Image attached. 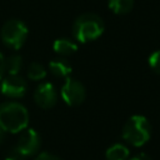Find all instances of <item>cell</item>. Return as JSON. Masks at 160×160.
Masks as SVG:
<instances>
[{
	"instance_id": "6da1fadb",
	"label": "cell",
	"mask_w": 160,
	"mask_h": 160,
	"mask_svg": "<svg viewBox=\"0 0 160 160\" xmlns=\"http://www.w3.org/2000/svg\"><path fill=\"white\" fill-rule=\"evenodd\" d=\"M29 124V112L24 105L16 101L0 104V125L5 131L20 132Z\"/></svg>"
},
{
	"instance_id": "7a4b0ae2",
	"label": "cell",
	"mask_w": 160,
	"mask_h": 160,
	"mask_svg": "<svg viewBox=\"0 0 160 160\" xmlns=\"http://www.w3.org/2000/svg\"><path fill=\"white\" fill-rule=\"evenodd\" d=\"M102 19L92 12L80 15L72 25V35L79 42H88L96 40L104 32Z\"/></svg>"
},
{
	"instance_id": "3957f363",
	"label": "cell",
	"mask_w": 160,
	"mask_h": 160,
	"mask_svg": "<svg viewBox=\"0 0 160 160\" xmlns=\"http://www.w3.org/2000/svg\"><path fill=\"white\" fill-rule=\"evenodd\" d=\"M151 136V125L142 115L131 116L122 128V139L134 146H141Z\"/></svg>"
},
{
	"instance_id": "277c9868",
	"label": "cell",
	"mask_w": 160,
	"mask_h": 160,
	"mask_svg": "<svg viewBox=\"0 0 160 160\" xmlns=\"http://www.w3.org/2000/svg\"><path fill=\"white\" fill-rule=\"evenodd\" d=\"M1 40L2 42L14 50L20 49L28 38V28L26 25L18 19L8 20L1 28Z\"/></svg>"
},
{
	"instance_id": "5b68a950",
	"label": "cell",
	"mask_w": 160,
	"mask_h": 160,
	"mask_svg": "<svg viewBox=\"0 0 160 160\" xmlns=\"http://www.w3.org/2000/svg\"><path fill=\"white\" fill-rule=\"evenodd\" d=\"M60 95L69 106H78L85 100L86 91L79 80L66 78V81L61 86Z\"/></svg>"
},
{
	"instance_id": "8992f818",
	"label": "cell",
	"mask_w": 160,
	"mask_h": 160,
	"mask_svg": "<svg viewBox=\"0 0 160 160\" xmlns=\"http://www.w3.org/2000/svg\"><path fill=\"white\" fill-rule=\"evenodd\" d=\"M40 145H41V139L39 132L35 131L34 129H25L21 131V135L18 139L15 150L26 158L36 154L40 149Z\"/></svg>"
},
{
	"instance_id": "52a82bcc",
	"label": "cell",
	"mask_w": 160,
	"mask_h": 160,
	"mask_svg": "<svg viewBox=\"0 0 160 160\" xmlns=\"http://www.w3.org/2000/svg\"><path fill=\"white\" fill-rule=\"evenodd\" d=\"M0 92L8 98H22L26 92V82L20 75H8L0 80Z\"/></svg>"
},
{
	"instance_id": "ba28073f",
	"label": "cell",
	"mask_w": 160,
	"mask_h": 160,
	"mask_svg": "<svg viewBox=\"0 0 160 160\" xmlns=\"http://www.w3.org/2000/svg\"><path fill=\"white\" fill-rule=\"evenodd\" d=\"M34 100L41 109H50L52 108L58 101V94L56 89L51 82H42L40 84L35 92H34Z\"/></svg>"
},
{
	"instance_id": "9c48e42d",
	"label": "cell",
	"mask_w": 160,
	"mask_h": 160,
	"mask_svg": "<svg viewBox=\"0 0 160 160\" xmlns=\"http://www.w3.org/2000/svg\"><path fill=\"white\" fill-rule=\"evenodd\" d=\"M49 70L50 72L56 76V78H69V75L71 74V64L64 59V58H58V59H54L49 62Z\"/></svg>"
},
{
	"instance_id": "30bf717a",
	"label": "cell",
	"mask_w": 160,
	"mask_h": 160,
	"mask_svg": "<svg viewBox=\"0 0 160 160\" xmlns=\"http://www.w3.org/2000/svg\"><path fill=\"white\" fill-rule=\"evenodd\" d=\"M52 49L60 56H69L78 50V44L75 41H72L71 39L61 38V39H58L54 41Z\"/></svg>"
},
{
	"instance_id": "8fae6325",
	"label": "cell",
	"mask_w": 160,
	"mask_h": 160,
	"mask_svg": "<svg viewBox=\"0 0 160 160\" xmlns=\"http://www.w3.org/2000/svg\"><path fill=\"white\" fill-rule=\"evenodd\" d=\"M106 160H128L129 149L122 144H114L105 152Z\"/></svg>"
},
{
	"instance_id": "7c38bea8",
	"label": "cell",
	"mask_w": 160,
	"mask_h": 160,
	"mask_svg": "<svg viewBox=\"0 0 160 160\" xmlns=\"http://www.w3.org/2000/svg\"><path fill=\"white\" fill-rule=\"evenodd\" d=\"M108 5L112 12L118 15H124L132 9L134 0H108Z\"/></svg>"
},
{
	"instance_id": "4fadbf2b",
	"label": "cell",
	"mask_w": 160,
	"mask_h": 160,
	"mask_svg": "<svg viewBox=\"0 0 160 160\" xmlns=\"http://www.w3.org/2000/svg\"><path fill=\"white\" fill-rule=\"evenodd\" d=\"M21 66H22V59L18 54L10 55L5 60V71L8 72V75H19Z\"/></svg>"
},
{
	"instance_id": "5bb4252c",
	"label": "cell",
	"mask_w": 160,
	"mask_h": 160,
	"mask_svg": "<svg viewBox=\"0 0 160 160\" xmlns=\"http://www.w3.org/2000/svg\"><path fill=\"white\" fill-rule=\"evenodd\" d=\"M45 76H46V70L40 62L34 61L28 66V78L30 80L38 81V80H42Z\"/></svg>"
},
{
	"instance_id": "9a60e30c",
	"label": "cell",
	"mask_w": 160,
	"mask_h": 160,
	"mask_svg": "<svg viewBox=\"0 0 160 160\" xmlns=\"http://www.w3.org/2000/svg\"><path fill=\"white\" fill-rule=\"evenodd\" d=\"M149 66L155 71L156 74L160 75V50L152 52L149 58Z\"/></svg>"
},
{
	"instance_id": "2e32d148",
	"label": "cell",
	"mask_w": 160,
	"mask_h": 160,
	"mask_svg": "<svg viewBox=\"0 0 160 160\" xmlns=\"http://www.w3.org/2000/svg\"><path fill=\"white\" fill-rule=\"evenodd\" d=\"M34 160H61V159L58 158L56 155L50 154V152H41V154H39Z\"/></svg>"
},
{
	"instance_id": "e0dca14e",
	"label": "cell",
	"mask_w": 160,
	"mask_h": 160,
	"mask_svg": "<svg viewBox=\"0 0 160 160\" xmlns=\"http://www.w3.org/2000/svg\"><path fill=\"white\" fill-rule=\"evenodd\" d=\"M5 160H26V159H25V156H22L21 154H19V152L14 149L11 152H9V155L5 158Z\"/></svg>"
},
{
	"instance_id": "ac0fdd59",
	"label": "cell",
	"mask_w": 160,
	"mask_h": 160,
	"mask_svg": "<svg viewBox=\"0 0 160 160\" xmlns=\"http://www.w3.org/2000/svg\"><path fill=\"white\" fill-rule=\"evenodd\" d=\"M4 74H5V59L0 52V80L4 78Z\"/></svg>"
},
{
	"instance_id": "d6986e66",
	"label": "cell",
	"mask_w": 160,
	"mask_h": 160,
	"mask_svg": "<svg viewBox=\"0 0 160 160\" xmlns=\"http://www.w3.org/2000/svg\"><path fill=\"white\" fill-rule=\"evenodd\" d=\"M130 160H152V159L149 155H146V154H138L134 158H131Z\"/></svg>"
},
{
	"instance_id": "ffe728a7",
	"label": "cell",
	"mask_w": 160,
	"mask_h": 160,
	"mask_svg": "<svg viewBox=\"0 0 160 160\" xmlns=\"http://www.w3.org/2000/svg\"><path fill=\"white\" fill-rule=\"evenodd\" d=\"M4 134H5V130L2 129V126L0 125V144L2 142V140H4Z\"/></svg>"
}]
</instances>
